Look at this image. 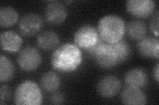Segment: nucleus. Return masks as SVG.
<instances>
[{
    "mask_svg": "<svg viewBox=\"0 0 159 105\" xmlns=\"http://www.w3.org/2000/svg\"><path fill=\"white\" fill-rule=\"evenodd\" d=\"M82 62V54L80 49L70 43H65L57 48L51 57L52 68L64 73L76 71Z\"/></svg>",
    "mask_w": 159,
    "mask_h": 105,
    "instance_id": "obj_1",
    "label": "nucleus"
},
{
    "mask_svg": "<svg viewBox=\"0 0 159 105\" xmlns=\"http://www.w3.org/2000/svg\"><path fill=\"white\" fill-rule=\"evenodd\" d=\"M125 21L117 15L104 16L98 23V34L103 40L109 44L115 43L122 39L125 32Z\"/></svg>",
    "mask_w": 159,
    "mask_h": 105,
    "instance_id": "obj_2",
    "label": "nucleus"
},
{
    "mask_svg": "<svg viewBox=\"0 0 159 105\" xmlns=\"http://www.w3.org/2000/svg\"><path fill=\"white\" fill-rule=\"evenodd\" d=\"M43 96L38 85L27 80L20 83L14 93L13 101L16 104L39 105L42 103Z\"/></svg>",
    "mask_w": 159,
    "mask_h": 105,
    "instance_id": "obj_3",
    "label": "nucleus"
},
{
    "mask_svg": "<svg viewBox=\"0 0 159 105\" xmlns=\"http://www.w3.org/2000/svg\"><path fill=\"white\" fill-rule=\"evenodd\" d=\"M17 62L19 66L23 71L27 72L33 71L41 64V54L36 48L27 46L19 52Z\"/></svg>",
    "mask_w": 159,
    "mask_h": 105,
    "instance_id": "obj_4",
    "label": "nucleus"
},
{
    "mask_svg": "<svg viewBox=\"0 0 159 105\" xmlns=\"http://www.w3.org/2000/svg\"><path fill=\"white\" fill-rule=\"evenodd\" d=\"M99 38V34L95 28L91 25H84L76 31L74 40L79 49L87 50L96 43Z\"/></svg>",
    "mask_w": 159,
    "mask_h": 105,
    "instance_id": "obj_5",
    "label": "nucleus"
},
{
    "mask_svg": "<svg viewBox=\"0 0 159 105\" xmlns=\"http://www.w3.org/2000/svg\"><path fill=\"white\" fill-rule=\"evenodd\" d=\"M43 26L42 17L36 13H29L20 19L19 29L25 36L31 37L37 34Z\"/></svg>",
    "mask_w": 159,
    "mask_h": 105,
    "instance_id": "obj_6",
    "label": "nucleus"
},
{
    "mask_svg": "<svg viewBox=\"0 0 159 105\" xmlns=\"http://www.w3.org/2000/svg\"><path fill=\"white\" fill-rule=\"evenodd\" d=\"M94 58L99 67L105 69H109L118 64V59L116 51L111 44L106 42L102 44L98 49Z\"/></svg>",
    "mask_w": 159,
    "mask_h": 105,
    "instance_id": "obj_7",
    "label": "nucleus"
},
{
    "mask_svg": "<svg viewBox=\"0 0 159 105\" xmlns=\"http://www.w3.org/2000/svg\"><path fill=\"white\" fill-rule=\"evenodd\" d=\"M156 7L152 0H129L126 3L127 11L138 18H147L152 14Z\"/></svg>",
    "mask_w": 159,
    "mask_h": 105,
    "instance_id": "obj_8",
    "label": "nucleus"
},
{
    "mask_svg": "<svg viewBox=\"0 0 159 105\" xmlns=\"http://www.w3.org/2000/svg\"><path fill=\"white\" fill-rule=\"evenodd\" d=\"M44 16L49 24H60L66 20L67 10L65 6L61 2H50L44 9Z\"/></svg>",
    "mask_w": 159,
    "mask_h": 105,
    "instance_id": "obj_9",
    "label": "nucleus"
},
{
    "mask_svg": "<svg viewBox=\"0 0 159 105\" xmlns=\"http://www.w3.org/2000/svg\"><path fill=\"white\" fill-rule=\"evenodd\" d=\"M121 82L119 78L114 76H107L99 81L97 90L101 96L111 98L116 95L121 89Z\"/></svg>",
    "mask_w": 159,
    "mask_h": 105,
    "instance_id": "obj_10",
    "label": "nucleus"
},
{
    "mask_svg": "<svg viewBox=\"0 0 159 105\" xmlns=\"http://www.w3.org/2000/svg\"><path fill=\"white\" fill-rule=\"evenodd\" d=\"M137 49L141 55L145 57L158 59L159 41L158 38L145 37L139 40Z\"/></svg>",
    "mask_w": 159,
    "mask_h": 105,
    "instance_id": "obj_11",
    "label": "nucleus"
},
{
    "mask_svg": "<svg viewBox=\"0 0 159 105\" xmlns=\"http://www.w3.org/2000/svg\"><path fill=\"white\" fill-rule=\"evenodd\" d=\"M121 98L125 104L143 105L147 103L145 93L138 87L127 86L122 91Z\"/></svg>",
    "mask_w": 159,
    "mask_h": 105,
    "instance_id": "obj_12",
    "label": "nucleus"
},
{
    "mask_svg": "<svg viewBox=\"0 0 159 105\" xmlns=\"http://www.w3.org/2000/svg\"><path fill=\"white\" fill-rule=\"evenodd\" d=\"M23 43V39L13 31H7L1 34V47L5 51L17 52Z\"/></svg>",
    "mask_w": 159,
    "mask_h": 105,
    "instance_id": "obj_13",
    "label": "nucleus"
},
{
    "mask_svg": "<svg viewBox=\"0 0 159 105\" xmlns=\"http://www.w3.org/2000/svg\"><path fill=\"white\" fill-rule=\"evenodd\" d=\"M125 82L127 86L140 88L147 85L148 76L143 69L134 68L126 73Z\"/></svg>",
    "mask_w": 159,
    "mask_h": 105,
    "instance_id": "obj_14",
    "label": "nucleus"
},
{
    "mask_svg": "<svg viewBox=\"0 0 159 105\" xmlns=\"http://www.w3.org/2000/svg\"><path fill=\"white\" fill-rule=\"evenodd\" d=\"M60 38L57 33L53 31H44L40 34L37 38V46L43 50H51L57 47Z\"/></svg>",
    "mask_w": 159,
    "mask_h": 105,
    "instance_id": "obj_15",
    "label": "nucleus"
},
{
    "mask_svg": "<svg viewBox=\"0 0 159 105\" xmlns=\"http://www.w3.org/2000/svg\"><path fill=\"white\" fill-rule=\"evenodd\" d=\"M125 30L128 36L134 40H141L146 37L147 27L146 24L140 20H134L129 22Z\"/></svg>",
    "mask_w": 159,
    "mask_h": 105,
    "instance_id": "obj_16",
    "label": "nucleus"
},
{
    "mask_svg": "<svg viewBox=\"0 0 159 105\" xmlns=\"http://www.w3.org/2000/svg\"><path fill=\"white\" fill-rule=\"evenodd\" d=\"M61 78L54 72L44 73L40 80V84L43 89L47 92H54L61 86Z\"/></svg>",
    "mask_w": 159,
    "mask_h": 105,
    "instance_id": "obj_17",
    "label": "nucleus"
},
{
    "mask_svg": "<svg viewBox=\"0 0 159 105\" xmlns=\"http://www.w3.org/2000/svg\"><path fill=\"white\" fill-rule=\"evenodd\" d=\"M18 13L13 7L6 6L0 9V25L2 28L11 27L18 20Z\"/></svg>",
    "mask_w": 159,
    "mask_h": 105,
    "instance_id": "obj_18",
    "label": "nucleus"
},
{
    "mask_svg": "<svg viewBox=\"0 0 159 105\" xmlns=\"http://www.w3.org/2000/svg\"><path fill=\"white\" fill-rule=\"evenodd\" d=\"M15 72L12 62L6 56L1 55L0 58V81L7 82L11 79Z\"/></svg>",
    "mask_w": 159,
    "mask_h": 105,
    "instance_id": "obj_19",
    "label": "nucleus"
},
{
    "mask_svg": "<svg viewBox=\"0 0 159 105\" xmlns=\"http://www.w3.org/2000/svg\"><path fill=\"white\" fill-rule=\"evenodd\" d=\"M116 51L118 59V63L125 62L131 56V47L125 40L121 39L119 42L111 44Z\"/></svg>",
    "mask_w": 159,
    "mask_h": 105,
    "instance_id": "obj_20",
    "label": "nucleus"
},
{
    "mask_svg": "<svg viewBox=\"0 0 159 105\" xmlns=\"http://www.w3.org/2000/svg\"><path fill=\"white\" fill-rule=\"evenodd\" d=\"M150 29L156 37L158 36V11L153 14L150 22Z\"/></svg>",
    "mask_w": 159,
    "mask_h": 105,
    "instance_id": "obj_21",
    "label": "nucleus"
},
{
    "mask_svg": "<svg viewBox=\"0 0 159 105\" xmlns=\"http://www.w3.org/2000/svg\"><path fill=\"white\" fill-rule=\"evenodd\" d=\"M0 94H1V104L6 103L11 97V89L9 86L3 85L0 89Z\"/></svg>",
    "mask_w": 159,
    "mask_h": 105,
    "instance_id": "obj_22",
    "label": "nucleus"
},
{
    "mask_svg": "<svg viewBox=\"0 0 159 105\" xmlns=\"http://www.w3.org/2000/svg\"><path fill=\"white\" fill-rule=\"evenodd\" d=\"M51 103L54 104H62L64 101V97L63 94L60 92H57L53 94L51 97Z\"/></svg>",
    "mask_w": 159,
    "mask_h": 105,
    "instance_id": "obj_23",
    "label": "nucleus"
},
{
    "mask_svg": "<svg viewBox=\"0 0 159 105\" xmlns=\"http://www.w3.org/2000/svg\"><path fill=\"white\" fill-rule=\"evenodd\" d=\"M154 75H155L156 80L158 82V81H159V79H158V78H159V64H158V63L157 64L156 67L155 68V70H154Z\"/></svg>",
    "mask_w": 159,
    "mask_h": 105,
    "instance_id": "obj_24",
    "label": "nucleus"
}]
</instances>
